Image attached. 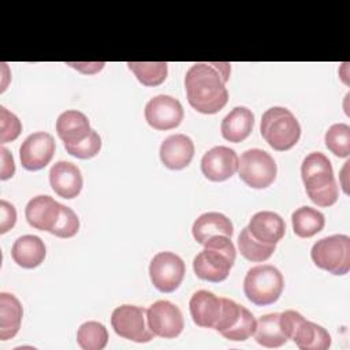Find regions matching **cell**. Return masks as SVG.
<instances>
[{
    "label": "cell",
    "mask_w": 350,
    "mask_h": 350,
    "mask_svg": "<svg viewBox=\"0 0 350 350\" xmlns=\"http://www.w3.org/2000/svg\"><path fill=\"white\" fill-rule=\"evenodd\" d=\"M90 123L85 113L68 109L59 115L56 120V133L64 145H75L90 134Z\"/></svg>",
    "instance_id": "d6986e66"
},
{
    "label": "cell",
    "mask_w": 350,
    "mask_h": 350,
    "mask_svg": "<svg viewBox=\"0 0 350 350\" xmlns=\"http://www.w3.org/2000/svg\"><path fill=\"white\" fill-rule=\"evenodd\" d=\"M260 131L267 144L278 152L291 149L301 137L299 122L283 107H272L262 113Z\"/></svg>",
    "instance_id": "277c9868"
},
{
    "label": "cell",
    "mask_w": 350,
    "mask_h": 350,
    "mask_svg": "<svg viewBox=\"0 0 350 350\" xmlns=\"http://www.w3.org/2000/svg\"><path fill=\"white\" fill-rule=\"evenodd\" d=\"M60 206L62 204L49 196H37L27 202L25 216L33 228L51 232L59 220Z\"/></svg>",
    "instance_id": "e0dca14e"
},
{
    "label": "cell",
    "mask_w": 350,
    "mask_h": 350,
    "mask_svg": "<svg viewBox=\"0 0 350 350\" xmlns=\"http://www.w3.org/2000/svg\"><path fill=\"white\" fill-rule=\"evenodd\" d=\"M185 112L183 107L172 96L159 94L145 105V119L154 130H171L180 124Z\"/></svg>",
    "instance_id": "8fae6325"
},
{
    "label": "cell",
    "mask_w": 350,
    "mask_h": 350,
    "mask_svg": "<svg viewBox=\"0 0 350 350\" xmlns=\"http://www.w3.org/2000/svg\"><path fill=\"white\" fill-rule=\"evenodd\" d=\"M56 145L49 133L37 131L30 134L19 148L22 167L29 171L42 170L53 157Z\"/></svg>",
    "instance_id": "7c38bea8"
},
{
    "label": "cell",
    "mask_w": 350,
    "mask_h": 350,
    "mask_svg": "<svg viewBox=\"0 0 350 350\" xmlns=\"http://www.w3.org/2000/svg\"><path fill=\"white\" fill-rule=\"evenodd\" d=\"M16 223V211L12 204L5 200L0 201V232L4 234Z\"/></svg>",
    "instance_id": "e575fe53"
},
{
    "label": "cell",
    "mask_w": 350,
    "mask_h": 350,
    "mask_svg": "<svg viewBox=\"0 0 350 350\" xmlns=\"http://www.w3.org/2000/svg\"><path fill=\"white\" fill-rule=\"evenodd\" d=\"M146 321L154 336L165 339L176 338L185 327L180 309L165 299L156 301L146 309Z\"/></svg>",
    "instance_id": "30bf717a"
},
{
    "label": "cell",
    "mask_w": 350,
    "mask_h": 350,
    "mask_svg": "<svg viewBox=\"0 0 350 350\" xmlns=\"http://www.w3.org/2000/svg\"><path fill=\"white\" fill-rule=\"evenodd\" d=\"M276 245H267L262 243L260 241H257L256 238L252 237V234L249 232V228L245 227L242 228L239 237H238V249L241 252V254L253 262H262L265 260H268L273 252H275Z\"/></svg>",
    "instance_id": "f1b7e54d"
},
{
    "label": "cell",
    "mask_w": 350,
    "mask_h": 350,
    "mask_svg": "<svg viewBox=\"0 0 350 350\" xmlns=\"http://www.w3.org/2000/svg\"><path fill=\"white\" fill-rule=\"evenodd\" d=\"M68 154L78 159L94 157L101 149V138L96 130L92 129L90 134L75 145H64Z\"/></svg>",
    "instance_id": "1f68e13d"
},
{
    "label": "cell",
    "mask_w": 350,
    "mask_h": 350,
    "mask_svg": "<svg viewBox=\"0 0 350 350\" xmlns=\"http://www.w3.org/2000/svg\"><path fill=\"white\" fill-rule=\"evenodd\" d=\"M191 232L194 239L200 245H204L209 238L216 235H226L231 238L234 234V227L226 215L219 212H206L194 220Z\"/></svg>",
    "instance_id": "ffe728a7"
},
{
    "label": "cell",
    "mask_w": 350,
    "mask_h": 350,
    "mask_svg": "<svg viewBox=\"0 0 350 350\" xmlns=\"http://www.w3.org/2000/svg\"><path fill=\"white\" fill-rule=\"evenodd\" d=\"M256 319L254 316L252 314V312L246 308H243V312L239 317V320L237 321V324L234 327H231L228 331L223 332L221 335L226 338V339H230V340H235V342H242V340H246L247 338H250L253 334H254V329H256Z\"/></svg>",
    "instance_id": "4dcf8cb0"
},
{
    "label": "cell",
    "mask_w": 350,
    "mask_h": 350,
    "mask_svg": "<svg viewBox=\"0 0 350 350\" xmlns=\"http://www.w3.org/2000/svg\"><path fill=\"white\" fill-rule=\"evenodd\" d=\"M284 279L282 272L269 264L250 268L243 279V293L246 298L258 306L276 302L282 295Z\"/></svg>",
    "instance_id": "5b68a950"
},
{
    "label": "cell",
    "mask_w": 350,
    "mask_h": 350,
    "mask_svg": "<svg viewBox=\"0 0 350 350\" xmlns=\"http://www.w3.org/2000/svg\"><path fill=\"white\" fill-rule=\"evenodd\" d=\"M23 309L19 299L8 293L0 294V339L14 338L22 323Z\"/></svg>",
    "instance_id": "cb8c5ba5"
},
{
    "label": "cell",
    "mask_w": 350,
    "mask_h": 350,
    "mask_svg": "<svg viewBox=\"0 0 350 350\" xmlns=\"http://www.w3.org/2000/svg\"><path fill=\"white\" fill-rule=\"evenodd\" d=\"M325 146L338 157L350 154V126L346 123L332 124L324 137Z\"/></svg>",
    "instance_id": "f546056e"
},
{
    "label": "cell",
    "mask_w": 350,
    "mask_h": 350,
    "mask_svg": "<svg viewBox=\"0 0 350 350\" xmlns=\"http://www.w3.org/2000/svg\"><path fill=\"white\" fill-rule=\"evenodd\" d=\"M291 340L301 350H327L331 346V335L321 325L302 317L295 327Z\"/></svg>",
    "instance_id": "603a6c76"
},
{
    "label": "cell",
    "mask_w": 350,
    "mask_h": 350,
    "mask_svg": "<svg viewBox=\"0 0 350 350\" xmlns=\"http://www.w3.org/2000/svg\"><path fill=\"white\" fill-rule=\"evenodd\" d=\"M231 64L227 62L194 63L186 72L185 89L189 104L198 112L212 115L228 101L226 82Z\"/></svg>",
    "instance_id": "6da1fadb"
},
{
    "label": "cell",
    "mask_w": 350,
    "mask_h": 350,
    "mask_svg": "<svg viewBox=\"0 0 350 350\" xmlns=\"http://www.w3.org/2000/svg\"><path fill=\"white\" fill-rule=\"evenodd\" d=\"M301 176L312 202L331 206L338 201V185L328 157L320 152L309 153L301 165Z\"/></svg>",
    "instance_id": "7a4b0ae2"
},
{
    "label": "cell",
    "mask_w": 350,
    "mask_h": 350,
    "mask_svg": "<svg viewBox=\"0 0 350 350\" xmlns=\"http://www.w3.org/2000/svg\"><path fill=\"white\" fill-rule=\"evenodd\" d=\"M239 178L253 189H265L276 178V163L273 157L262 149H247L241 154L238 165Z\"/></svg>",
    "instance_id": "52a82bcc"
},
{
    "label": "cell",
    "mask_w": 350,
    "mask_h": 350,
    "mask_svg": "<svg viewBox=\"0 0 350 350\" xmlns=\"http://www.w3.org/2000/svg\"><path fill=\"white\" fill-rule=\"evenodd\" d=\"M294 234L299 238H310L324 228V215L310 206H301L291 215Z\"/></svg>",
    "instance_id": "484cf974"
},
{
    "label": "cell",
    "mask_w": 350,
    "mask_h": 350,
    "mask_svg": "<svg viewBox=\"0 0 350 350\" xmlns=\"http://www.w3.org/2000/svg\"><path fill=\"white\" fill-rule=\"evenodd\" d=\"M279 314L280 313L264 314L256 321V329L253 336L258 345L275 349L283 346L288 340L280 328Z\"/></svg>",
    "instance_id": "d4e9b609"
},
{
    "label": "cell",
    "mask_w": 350,
    "mask_h": 350,
    "mask_svg": "<svg viewBox=\"0 0 350 350\" xmlns=\"http://www.w3.org/2000/svg\"><path fill=\"white\" fill-rule=\"evenodd\" d=\"M313 262L332 273L346 275L350 269V237L335 234L319 239L310 250Z\"/></svg>",
    "instance_id": "8992f818"
},
{
    "label": "cell",
    "mask_w": 350,
    "mask_h": 350,
    "mask_svg": "<svg viewBox=\"0 0 350 350\" xmlns=\"http://www.w3.org/2000/svg\"><path fill=\"white\" fill-rule=\"evenodd\" d=\"M49 183L52 190L66 198H75L83 186V178L81 170L70 161H57L51 167Z\"/></svg>",
    "instance_id": "5bb4252c"
},
{
    "label": "cell",
    "mask_w": 350,
    "mask_h": 350,
    "mask_svg": "<svg viewBox=\"0 0 350 350\" xmlns=\"http://www.w3.org/2000/svg\"><path fill=\"white\" fill-rule=\"evenodd\" d=\"M111 325L116 335L137 343L150 342L154 336L148 327L146 309L141 306H118L111 314Z\"/></svg>",
    "instance_id": "ba28073f"
},
{
    "label": "cell",
    "mask_w": 350,
    "mask_h": 350,
    "mask_svg": "<svg viewBox=\"0 0 350 350\" xmlns=\"http://www.w3.org/2000/svg\"><path fill=\"white\" fill-rule=\"evenodd\" d=\"M22 123L16 115L10 112L5 107H0V142L5 144L19 137Z\"/></svg>",
    "instance_id": "836d02e7"
},
{
    "label": "cell",
    "mask_w": 350,
    "mask_h": 350,
    "mask_svg": "<svg viewBox=\"0 0 350 350\" xmlns=\"http://www.w3.org/2000/svg\"><path fill=\"white\" fill-rule=\"evenodd\" d=\"M247 228L253 238L267 245H276L286 232V224L282 216L271 211L254 213Z\"/></svg>",
    "instance_id": "ac0fdd59"
},
{
    "label": "cell",
    "mask_w": 350,
    "mask_h": 350,
    "mask_svg": "<svg viewBox=\"0 0 350 350\" xmlns=\"http://www.w3.org/2000/svg\"><path fill=\"white\" fill-rule=\"evenodd\" d=\"M127 66L145 86L161 85L168 72V64L165 62H129Z\"/></svg>",
    "instance_id": "4316f807"
},
{
    "label": "cell",
    "mask_w": 350,
    "mask_h": 350,
    "mask_svg": "<svg viewBox=\"0 0 350 350\" xmlns=\"http://www.w3.org/2000/svg\"><path fill=\"white\" fill-rule=\"evenodd\" d=\"M77 342L83 350H103L108 343V331L98 321H86L77 331Z\"/></svg>",
    "instance_id": "83f0119b"
},
{
    "label": "cell",
    "mask_w": 350,
    "mask_h": 350,
    "mask_svg": "<svg viewBox=\"0 0 350 350\" xmlns=\"http://www.w3.org/2000/svg\"><path fill=\"white\" fill-rule=\"evenodd\" d=\"M186 267L183 260L172 252L157 253L149 264V276L153 286L161 293L175 291L183 278Z\"/></svg>",
    "instance_id": "9c48e42d"
},
{
    "label": "cell",
    "mask_w": 350,
    "mask_h": 350,
    "mask_svg": "<svg viewBox=\"0 0 350 350\" xmlns=\"http://www.w3.org/2000/svg\"><path fill=\"white\" fill-rule=\"evenodd\" d=\"M194 156V144L185 134L167 137L160 145V160L170 170L186 168Z\"/></svg>",
    "instance_id": "2e32d148"
},
{
    "label": "cell",
    "mask_w": 350,
    "mask_h": 350,
    "mask_svg": "<svg viewBox=\"0 0 350 350\" xmlns=\"http://www.w3.org/2000/svg\"><path fill=\"white\" fill-rule=\"evenodd\" d=\"M253 126H254L253 112L246 107H235L221 120L220 131L224 139L238 144L250 135Z\"/></svg>",
    "instance_id": "44dd1931"
},
{
    "label": "cell",
    "mask_w": 350,
    "mask_h": 350,
    "mask_svg": "<svg viewBox=\"0 0 350 350\" xmlns=\"http://www.w3.org/2000/svg\"><path fill=\"white\" fill-rule=\"evenodd\" d=\"M235 256L237 250L230 237H212L204 243V250L193 260L194 273L202 280L212 283L223 282L235 262Z\"/></svg>",
    "instance_id": "3957f363"
},
{
    "label": "cell",
    "mask_w": 350,
    "mask_h": 350,
    "mask_svg": "<svg viewBox=\"0 0 350 350\" xmlns=\"http://www.w3.org/2000/svg\"><path fill=\"white\" fill-rule=\"evenodd\" d=\"M238 165L239 157L235 150L223 145L209 149L201 159V171L212 182H223L231 178L238 171Z\"/></svg>",
    "instance_id": "4fadbf2b"
},
{
    "label": "cell",
    "mask_w": 350,
    "mask_h": 350,
    "mask_svg": "<svg viewBox=\"0 0 350 350\" xmlns=\"http://www.w3.org/2000/svg\"><path fill=\"white\" fill-rule=\"evenodd\" d=\"M78 230H79V219L77 213L71 208L62 205L59 220L55 224L51 234L59 238H71L78 232Z\"/></svg>",
    "instance_id": "d6a6232c"
},
{
    "label": "cell",
    "mask_w": 350,
    "mask_h": 350,
    "mask_svg": "<svg viewBox=\"0 0 350 350\" xmlns=\"http://www.w3.org/2000/svg\"><path fill=\"white\" fill-rule=\"evenodd\" d=\"M0 154H1V168H0V179L5 180L8 178H12V175L15 174V163H14V157L10 153L8 149H5L4 146L0 148Z\"/></svg>",
    "instance_id": "d590c367"
},
{
    "label": "cell",
    "mask_w": 350,
    "mask_h": 350,
    "mask_svg": "<svg viewBox=\"0 0 350 350\" xmlns=\"http://www.w3.org/2000/svg\"><path fill=\"white\" fill-rule=\"evenodd\" d=\"M189 308L191 319L198 327L215 329L221 314L223 298L208 290H198L191 295Z\"/></svg>",
    "instance_id": "9a60e30c"
},
{
    "label": "cell",
    "mask_w": 350,
    "mask_h": 350,
    "mask_svg": "<svg viewBox=\"0 0 350 350\" xmlns=\"http://www.w3.org/2000/svg\"><path fill=\"white\" fill-rule=\"evenodd\" d=\"M46 254L45 245L42 239L37 235H22L19 237L11 249L12 260L22 268H36L38 267Z\"/></svg>",
    "instance_id": "7402d4cb"
}]
</instances>
